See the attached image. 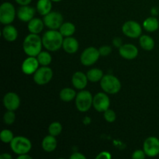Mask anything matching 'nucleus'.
<instances>
[{
	"label": "nucleus",
	"mask_w": 159,
	"mask_h": 159,
	"mask_svg": "<svg viewBox=\"0 0 159 159\" xmlns=\"http://www.w3.org/2000/svg\"><path fill=\"white\" fill-rule=\"evenodd\" d=\"M64 38L58 30H48L42 36L43 48L50 52H54L62 48Z\"/></svg>",
	"instance_id": "nucleus-1"
},
{
	"label": "nucleus",
	"mask_w": 159,
	"mask_h": 159,
	"mask_svg": "<svg viewBox=\"0 0 159 159\" xmlns=\"http://www.w3.org/2000/svg\"><path fill=\"white\" fill-rule=\"evenodd\" d=\"M43 47L42 37H40L39 34L30 33L23 40V49L27 56L37 57L42 51Z\"/></svg>",
	"instance_id": "nucleus-2"
},
{
	"label": "nucleus",
	"mask_w": 159,
	"mask_h": 159,
	"mask_svg": "<svg viewBox=\"0 0 159 159\" xmlns=\"http://www.w3.org/2000/svg\"><path fill=\"white\" fill-rule=\"evenodd\" d=\"M99 82L102 91L107 94H116L121 89L120 81L113 75H104Z\"/></svg>",
	"instance_id": "nucleus-3"
},
{
	"label": "nucleus",
	"mask_w": 159,
	"mask_h": 159,
	"mask_svg": "<svg viewBox=\"0 0 159 159\" xmlns=\"http://www.w3.org/2000/svg\"><path fill=\"white\" fill-rule=\"evenodd\" d=\"M75 100L77 110L81 113H85L93 107V96L89 91L82 89L77 93Z\"/></svg>",
	"instance_id": "nucleus-4"
},
{
	"label": "nucleus",
	"mask_w": 159,
	"mask_h": 159,
	"mask_svg": "<svg viewBox=\"0 0 159 159\" xmlns=\"http://www.w3.org/2000/svg\"><path fill=\"white\" fill-rule=\"evenodd\" d=\"M10 148L17 155L28 154L32 149V143L27 138L23 136L14 137L11 141Z\"/></svg>",
	"instance_id": "nucleus-5"
},
{
	"label": "nucleus",
	"mask_w": 159,
	"mask_h": 159,
	"mask_svg": "<svg viewBox=\"0 0 159 159\" xmlns=\"http://www.w3.org/2000/svg\"><path fill=\"white\" fill-rule=\"evenodd\" d=\"M16 16V10L9 2H4L0 6V22L3 25L11 24Z\"/></svg>",
	"instance_id": "nucleus-6"
},
{
	"label": "nucleus",
	"mask_w": 159,
	"mask_h": 159,
	"mask_svg": "<svg viewBox=\"0 0 159 159\" xmlns=\"http://www.w3.org/2000/svg\"><path fill=\"white\" fill-rule=\"evenodd\" d=\"M122 32L126 37L130 38H139L142 35V26L138 22L128 20L123 24Z\"/></svg>",
	"instance_id": "nucleus-7"
},
{
	"label": "nucleus",
	"mask_w": 159,
	"mask_h": 159,
	"mask_svg": "<svg viewBox=\"0 0 159 159\" xmlns=\"http://www.w3.org/2000/svg\"><path fill=\"white\" fill-rule=\"evenodd\" d=\"M53 78V71L50 67L41 66L33 75L34 82L38 85H44L49 83Z\"/></svg>",
	"instance_id": "nucleus-8"
},
{
	"label": "nucleus",
	"mask_w": 159,
	"mask_h": 159,
	"mask_svg": "<svg viewBox=\"0 0 159 159\" xmlns=\"http://www.w3.org/2000/svg\"><path fill=\"white\" fill-rule=\"evenodd\" d=\"M100 57L99 49L95 47H89L85 48L80 56V61L84 66L93 65Z\"/></svg>",
	"instance_id": "nucleus-9"
},
{
	"label": "nucleus",
	"mask_w": 159,
	"mask_h": 159,
	"mask_svg": "<svg viewBox=\"0 0 159 159\" xmlns=\"http://www.w3.org/2000/svg\"><path fill=\"white\" fill-rule=\"evenodd\" d=\"M43 23L45 26L49 30H58L64 23L63 16L61 12L51 11L43 16Z\"/></svg>",
	"instance_id": "nucleus-10"
},
{
	"label": "nucleus",
	"mask_w": 159,
	"mask_h": 159,
	"mask_svg": "<svg viewBox=\"0 0 159 159\" xmlns=\"http://www.w3.org/2000/svg\"><path fill=\"white\" fill-rule=\"evenodd\" d=\"M110 99L107 93H98L93 96V107L95 110L99 113H103L110 108Z\"/></svg>",
	"instance_id": "nucleus-11"
},
{
	"label": "nucleus",
	"mask_w": 159,
	"mask_h": 159,
	"mask_svg": "<svg viewBox=\"0 0 159 159\" xmlns=\"http://www.w3.org/2000/svg\"><path fill=\"white\" fill-rule=\"evenodd\" d=\"M143 150L148 157H156L159 155V139L156 137H148L143 144Z\"/></svg>",
	"instance_id": "nucleus-12"
},
{
	"label": "nucleus",
	"mask_w": 159,
	"mask_h": 159,
	"mask_svg": "<svg viewBox=\"0 0 159 159\" xmlns=\"http://www.w3.org/2000/svg\"><path fill=\"white\" fill-rule=\"evenodd\" d=\"M2 102L6 110L16 111L20 106V98L16 93L9 92L3 97Z\"/></svg>",
	"instance_id": "nucleus-13"
},
{
	"label": "nucleus",
	"mask_w": 159,
	"mask_h": 159,
	"mask_svg": "<svg viewBox=\"0 0 159 159\" xmlns=\"http://www.w3.org/2000/svg\"><path fill=\"white\" fill-rule=\"evenodd\" d=\"M39 67H40V64H39L37 57L28 56L22 63L21 70L23 74L26 75H31L35 73Z\"/></svg>",
	"instance_id": "nucleus-14"
},
{
	"label": "nucleus",
	"mask_w": 159,
	"mask_h": 159,
	"mask_svg": "<svg viewBox=\"0 0 159 159\" xmlns=\"http://www.w3.org/2000/svg\"><path fill=\"white\" fill-rule=\"evenodd\" d=\"M138 48L132 43H124L119 48V54L126 60H133L138 55Z\"/></svg>",
	"instance_id": "nucleus-15"
},
{
	"label": "nucleus",
	"mask_w": 159,
	"mask_h": 159,
	"mask_svg": "<svg viewBox=\"0 0 159 159\" xmlns=\"http://www.w3.org/2000/svg\"><path fill=\"white\" fill-rule=\"evenodd\" d=\"M37 9L30 5L27 6H20L16 11V16L20 20L24 23H28L33 18H34Z\"/></svg>",
	"instance_id": "nucleus-16"
},
{
	"label": "nucleus",
	"mask_w": 159,
	"mask_h": 159,
	"mask_svg": "<svg viewBox=\"0 0 159 159\" xmlns=\"http://www.w3.org/2000/svg\"><path fill=\"white\" fill-rule=\"evenodd\" d=\"M88 82L89 79L87 78V75L82 71H76L71 77V83L76 89H85V87L87 86Z\"/></svg>",
	"instance_id": "nucleus-17"
},
{
	"label": "nucleus",
	"mask_w": 159,
	"mask_h": 159,
	"mask_svg": "<svg viewBox=\"0 0 159 159\" xmlns=\"http://www.w3.org/2000/svg\"><path fill=\"white\" fill-rule=\"evenodd\" d=\"M62 48L66 53L70 54H75L78 51L79 48V43L77 39L71 37H65L64 38L63 44H62Z\"/></svg>",
	"instance_id": "nucleus-18"
},
{
	"label": "nucleus",
	"mask_w": 159,
	"mask_h": 159,
	"mask_svg": "<svg viewBox=\"0 0 159 159\" xmlns=\"http://www.w3.org/2000/svg\"><path fill=\"white\" fill-rule=\"evenodd\" d=\"M2 34L5 40L8 42H14L18 37V30L12 24L5 25Z\"/></svg>",
	"instance_id": "nucleus-19"
},
{
	"label": "nucleus",
	"mask_w": 159,
	"mask_h": 159,
	"mask_svg": "<svg viewBox=\"0 0 159 159\" xmlns=\"http://www.w3.org/2000/svg\"><path fill=\"white\" fill-rule=\"evenodd\" d=\"M44 26L45 25L43 20L34 17L30 21L28 22L27 29L30 34H39L43 31Z\"/></svg>",
	"instance_id": "nucleus-20"
},
{
	"label": "nucleus",
	"mask_w": 159,
	"mask_h": 159,
	"mask_svg": "<svg viewBox=\"0 0 159 159\" xmlns=\"http://www.w3.org/2000/svg\"><path fill=\"white\" fill-rule=\"evenodd\" d=\"M57 141L56 137L48 134L42 140L41 147L43 150L46 152H52L57 148Z\"/></svg>",
	"instance_id": "nucleus-21"
},
{
	"label": "nucleus",
	"mask_w": 159,
	"mask_h": 159,
	"mask_svg": "<svg viewBox=\"0 0 159 159\" xmlns=\"http://www.w3.org/2000/svg\"><path fill=\"white\" fill-rule=\"evenodd\" d=\"M37 12L40 16H46L51 12L52 9V1L51 0H38L36 5Z\"/></svg>",
	"instance_id": "nucleus-22"
},
{
	"label": "nucleus",
	"mask_w": 159,
	"mask_h": 159,
	"mask_svg": "<svg viewBox=\"0 0 159 159\" xmlns=\"http://www.w3.org/2000/svg\"><path fill=\"white\" fill-rule=\"evenodd\" d=\"M143 28L150 33L155 32L159 28V22L155 16L148 17L143 22Z\"/></svg>",
	"instance_id": "nucleus-23"
},
{
	"label": "nucleus",
	"mask_w": 159,
	"mask_h": 159,
	"mask_svg": "<svg viewBox=\"0 0 159 159\" xmlns=\"http://www.w3.org/2000/svg\"><path fill=\"white\" fill-rule=\"evenodd\" d=\"M139 43L141 48L145 51H152L155 48V40L152 37L143 34L139 37Z\"/></svg>",
	"instance_id": "nucleus-24"
},
{
	"label": "nucleus",
	"mask_w": 159,
	"mask_h": 159,
	"mask_svg": "<svg viewBox=\"0 0 159 159\" xmlns=\"http://www.w3.org/2000/svg\"><path fill=\"white\" fill-rule=\"evenodd\" d=\"M58 30L60 31V33L64 37H71L75 33L76 27L74 23H71V22H64L58 29Z\"/></svg>",
	"instance_id": "nucleus-25"
},
{
	"label": "nucleus",
	"mask_w": 159,
	"mask_h": 159,
	"mask_svg": "<svg viewBox=\"0 0 159 159\" xmlns=\"http://www.w3.org/2000/svg\"><path fill=\"white\" fill-rule=\"evenodd\" d=\"M76 92L75 91L74 89L71 88H64L62 89L59 93V97H60L61 100L63 102H71L73 99H75L76 97Z\"/></svg>",
	"instance_id": "nucleus-26"
},
{
	"label": "nucleus",
	"mask_w": 159,
	"mask_h": 159,
	"mask_svg": "<svg viewBox=\"0 0 159 159\" xmlns=\"http://www.w3.org/2000/svg\"><path fill=\"white\" fill-rule=\"evenodd\" d=\"M87 78L89 81L91 82H100L101 79L103 77V71L99 68H93L89 70L86 73Z\"/></svg>",
	"instance_id": "nucleus-27"
},
{
	"label": "nucleus",
	"mask_w": 159,
	"mask_h": 159,
	"mask_svg": "<svg viewBox=\"0 0 159 159\" xmlns=\"http://www.w3.org/2000/svg\"><path fill=\"white\" fill-rule=\"evenodd\" d=\"M37 58L40 66H48L52 61V56L48 50L40 51V54L37 56Z\"/></svg>",
	"instance_id": "nucleus-28"
},
{
	"label": "nucleus",
	"mask_w": 159,
	"mask_h": 159,
	"mask_svg": "<svg viewBox=\"0 0 159 159\" xmlns=\"http://www.w3.org/2000/svg\"><path fill=\"white\" fill-rule=\"evenodd\" d=\"M62 129H63V127L61 124L58 121H54L51 123L48 127V134L52 136L57 137L62 132Z\"/></svg>",
	"instance_id": "nucleus-29"
},
{
	"label": "nucleus",
	"mask_w": 159,
	"mask_h": 159,
	"mask_svg": "<svg viewBox=\"0 0 159 159\" xmlns=\"http://www.w3.org/2000/svg\"><path fill=\"white\" fill-rule=\"evenodd\" d=\"M14 138L13 132L8 129H4L0 133V140L4 144H10Z\"/></svg>",
	"instance_id": "nucleus-30"
},
{
	"label": "nucleus",
	"mask_w": 159,
	"mask_h": 159,
	"mask_svg": "<svg viewBox=\"0 0 159 159\" xmlns=\"http://www.w3.org/2000/svg\"><path fill=\"white\" fill-rule=\"evenodd\" d=\"M16 120L15 111L12 110H7L3 115V121L6 125H12Z\"/></svg>",
	"instance_id": "nucleus-31"
},
{
	"label": "nucleus",
	"mask_w": 159,
	"mask_h": 159,
	"mask_svg": "<svg viewBox=\"0 0 159 159\" xmlns=\"http://www.w3.org/2000/svg\"><path fill=\"white\" fill-rule=\"evenodd\" d=\"M103 117L106 121L108 123H113L116 119V114L114 110L109 108L108 110L103 112Z\"/></svg>",
	"instance_id": "nucleus-32"
},
{
	"label": "nucleus",
	"mask_w": 159,
	"mask_h": 159,
	"mask_svg": "<svg viewBox=\"0 0 159 159\" xmlns=\"http://www.w3.org/2000/svg\"><path fill=\"white\" fill-rule=\"evenodd\" d=\"M99 54H100V56L106 57V56H108L111 54L112 48L110 45H102V46H101L99 48Z\"/></svg>",
	"instance_id": "nucleus-33"
},
{
	"label": "nucleus",
	"mask_w": 159,
	"mask_h": 159,
	"mask_svg": "<svg viewBox=\"0 0 159 159\" xmlns=\"http://www.w3.org/2000/svg\"><path fill=\"white\" fill-rule=\"evenodd\" d=\"M146 156L147 155H146L144 151L141 150V149L134 151L132 154V158L133 159H144L146 158Z\"/></svg>",
	"instance_id": "nucleus-34"
},
{
	"label": "nucleus",
	"mask_w": 159,
	"mask_h": 159,
	"mask_svg": "<svg viewBox=\"0 0 159 159\" xmlns=\"http://www.w3.org/2000/svg\"><path fill=\"white\" fill-rule=\"evenodd\" d=\"M112 158V155L109 152L104 151L101 152L100 153L98 154L97 156L96 157V159H110Z\"/></svg>",
	"instance_id": "nucleus-35"
},
{
	"label": "nucleus",
	"mask_w": 159,
	"mask_h": 159,
	"mask_svg": "<svg viewBox=\"0 0 159 159\" xmlns=\"http://www.w3.org/2000/svg\"><path fill=\"white\" fill-rule=\"evenodd\" d=\"M70 158L71 159H85L86 158V157H85L83 154L80 153V152H73V153L71 154V155L70 156Z\"/></svg>",
	"instance_id": "nucleus-36"
},
{
	"label": "nucleus",
	"mask_w": 159,
	"mask_h": 159,
	"mask_svg": "<svg viewBox=\"0 0 159 159\" xmlns=\"http://www.w3.org/2000/svg\"><path fill=\"white\" fill-rule=\"evenodd\" d=\"M113 46L116 47V48H120L123 44H124V43H123L122 39H121L120 37H116V38L113 39Z\"/></svg>",
	"instance_id": "nucleus-37"
},
{
	"label": "nucleus",
	"mask_w": 159,
	"mask_h": 159,
	"mask_svg": "<svg viewBox=\"0 0 159 159\" xmlns=\"http://www.w3.org/2000/svg\"><path fill=\"white\" fill-rule=\"evenodd\" d=\"M15 2L20 6H27L30 4L32 0H15Z\"/></svg>",
	"instance_id": "nucleus-38"
},
{
	"label": "nucleus",
	"mask_w": 159,
	"mask_h": 159,
	"mask_svg": "<svg viewBox=\"0 0 159 159\" xmlns=\"http://www.w3.org/2000/svg\"><path fill=\"white\" fill-rule=\"evenodd\" d=\"M17 159H32V157L28 154H22V155H17Z\"/></svg>",
	"instance_id": "nucleus-39"
},
{
	"label": "nucleus",
	"mask_w": 159,
	"mask_h": 159,
	"mask_svg": "<svg viewBox=\"0 0 159 159\" xmlns=\"http://www.w3.org/2000/svg\"><path fill=\"white\" fill-rule=\"evenodd\" d=\"M82 122H83V124H85V125H89V124H91L92 119L89 116H85V117L83 118V120H82Z\"/></svg>",
	"instance_id": "nucleus-40"
},
{
	"label": "nucleus",
	"mask_w": 159,
	"mask_h": 159,
	"mask_svg": "<svg viewBox=\"0 0 159 159\" xmlns=\"http://www.w3.org/2000/svg\"><path fill=\"white\" fill-rule=\"evenodd\" d=\"M12 158V156L9 155V153H2V155H0V158L1 159H11Z\"/></svg>",
	"instance_id": "nucleus-41"
},
{
	"label": "nucleus",
	"mask_w": 159,
	"mask_h": 159,
	"mask_svg": "<svg viewBox=\"0 0 159 159\" xmlns=\"http://www.w3.org/2000/svg\"><path fill=\"white\" fill-rule=\"evenodd\" d=\"M158 9H157L156 7H153V8H152V15H153V16H155L158 15Z\"/></svg>",
	"instance_id": "nucleus-42"
},
{
	"label": "nucleus",
	"mask_w": 159,
	"mask_h": 159,
	"mask_svg": "<svg viewBox=\"0 0 159 159\" xmlns=\"http://www.w3.org/2000/svg\"><path fill=\"white\" fill-rule=\"evenodd\" d=\"M52 2H61L62 0H51Z\"/></svg>",
	"instance_id": "nucleus-43"
}]
</instances>
